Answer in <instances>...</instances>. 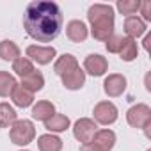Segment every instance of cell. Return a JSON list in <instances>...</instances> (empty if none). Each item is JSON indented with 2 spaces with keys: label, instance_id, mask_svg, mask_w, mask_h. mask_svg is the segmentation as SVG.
<instances>
[{
  "label": "cell",
  "instance_id": "1",
  "mask_svg": "<svg viewBox=\"0 0 151 151\" xmlns=\"http://www.w3.org/2000/svg\"><path fill=\"white\" fill-rule=\"evenodd\" d=\"M62 11L59 4L50 0H34L25 9L23 29L37 43L53 41L62 30Z\"/></svg>",
  "mask_w": 151,
  "mask_h": 151
},
{
  "label": "cell",
  "instance_id": "2",
  "mask_svg": "<svg viewBox=\"0 0 151 151\" xmlns=\"http://www.w3.org/2000/svg\"><path fill=\"white\" fill-rule=\"evenodd\" d=\"M91 34L98 41H107L114 34V7L107 4H94L87 11Z\"/></svg>",
  "mask_w": 151,
  "mask_h": 151
},
{
  "label": "cell",
  "instance_id": "3",
  "mask_svg": "<svg viewBox=\"0 0 151 151\" xmlns=\"http://www.w3.org/2000/svg\"><path fill=\"white\" fill-rule=\"evenodd\" d=\"M9 137H11V142L16 144V146H27L34 140L36 137V128L32 124V121L29 119H16L11 126V132H9Z\"/></svg>",
  "mask_w": 151,
  "mask_h": 151
},
{
  "label": "cell",
  "instance_id": "4",
  "mask_svg": "<svg viewBox=\"0 0 151 151\" xmlns=\"http://www.w3.org/2000/svg\"><path fill=\"white\" fill-rule=\"evenodd\" d=\"M126 121L133 128H146L151 124V109L146 103H137L126 112Z\"/></svg>",
  "mask_w": 151,
  "mask_h": 151
},
{
  "label": "cell",
  "instance_id": "5",
  "mask_svg": "<svg viewBox=\"0 0 151 151\" xmlns=\"http://www.w3.org/2000/svg\"><path fill=\"white\" fill-rule=\"evenodd\" d=\"M96 132H98V126H96V123H94L93 119H89V117L78 119L77 123H75V126H73V135H75V139H77L78 142H82V144H91Z\"/></svg>",
  "mask_w": 151,
  "mask_h": 151
},
{
  "label": "cell",
  "instance_id": "6",
  "mask_svg": "<svg viewBox=\"0 0 151 151\" xmlns=\"http://www.w3.org/2000/svg\"><path fill=\"white\" fill-rule=\"evenodd\" d=\"M93 114H94V121L96 123H100V124H112V123H116L119 112H117V107L112 101H100V103H96Z\"/></svg>",
  "mask_w": 151,
  "mask_h": 151
},
{
  "label": "cell",
  "instance_id": "7",
  "mask_svg": "<svg viewBox=\"0 0 151 151\" xmlns=\"http://www.w3.org/2000/svg\"><path fill=\"white\" fill-rule=\"evenodd\" d=\"M57 52L53 46H37V45H30L27 46V59L36 60L37 64H50L55 59Z\"/></svg>",
  "mask_w": 151,
  "mask_h": 151
},
{
  "label": "cell",
  "instance_id": "8",
  "mask_svg": "<svg viewBox=\"0 0 151 151\" xmlns=\"http://www.w3.org/2000/svg\"><path fill=\"white\" fill-rule=\"evenodd\" d=\"M103 91H105V94L110 96V98L121 96V94L126 91V78L123 77V75H119V73L109 75V77L105 78V82H103Z\"/></svg>",
  "mask_w": 151,
  "mask_h": 151
},
{
  "label": "cell",
  "instance_id": "9",
  "mask_svg": "<svg viewBox=\"0 0 151 151\" xmlns=\"http://www.w3.org/2000/svg\"><path fill=\"white\" fill-rule=\"evenodd\" d=\"M84 69L89 75H93V77H101V75H105V71L109 69V62H107V59L103 55L91 53L84 60Z\"/></svg>",
  "mask_w": 151,
  "mask_h": 151
},
{
  "label": "cell",
  "instance_id": "10",
  "mask_svg": "<svg viewBox=\"0 0 151 151\" xmlns=\"http://www.w3.org/2000/svg\"><path fill=\"white\" fill-rule=\"evenodd\" d=\"M60 78H62V86L66 89H69V91H78L86 84V71L80 69V68H77V69H73V71L62 75Z\"/></svg>",
  "mask_w": 151,
  "mask_h": 151
},
{
  "label": "cell",
  "instance_id": "11",
  "mask_svg": "<svg viewBox=\"0 0 151 151\" xmlns=\"http://www.w3.org/2000/svg\"><path fill=\"white\" fill-rule=\"evenodd\" d=\"M66 34L68 37L73 41V43H82L87 39L89 32H87V27L82 20H71L68 25H66Z\"/></svg>",
  "mask_w": 151,
  "mask_h": 151
},
{
  "label": "cell",
  "instance_id": "12",
  "mask_svg": "<svg viewBox=\"0 0 151 151\" xmlns=\"http://www.w3.org/2000/svg\"><path fill=\"white\" fill-rule=\"evenodd\" d=\"M124 32H126V37L137 39L146 32V22L139 16H128L124 20Z\"/></svg>",
  "mask_w": 151,
  "mask_h": 151
},
{
  "label": "cell",
  "instance_id": "13",
  "mask_svg": "<svg viewBox=\"0 0 151 151\" xmlns=\"http://www.w3.org/2000/svg\"><path fill=\"white\" fill-rule=\"evenodd\" d=\"M77 68H78V60H77V57L71 55V53L60 55L55 60V64H53V71L59 75V77H62V75H66V73H69L73 69H77Z\"/></svg>",
  "mask_w": 151,
  "mask_h": 151
},
{
  "label": "cell",
  "instance_id": "14",
  "mask_svg": "<svg viewBox=\"0 0 151 151\" xmlns=\"http://www.w3.org/2000/svg\"><path fill=\"white\" fill-rule=\"evenodd\" d=\"M43 86H45V77H43V73L41 71H32V73H29L27 77H22V87L25 89V91H29V93H37V91H41L43 89Z\"/></svg>",
  "mask_w": 151,
  "mask_h": 151
},
{
  "label": "cell",
  "instance_id": "15",
  "mask_svg": "<svg viewBox=\"0 0 151 151\" xmlns=\"http://www.w3.org/2000/svg\"><path fill=\"white\" fill-rule=\"evenodd\" d=\"M93 144L98 146L101 151H112L114 144H116V133L112 130H98L94 133V139H93Z\"/></svg>",
  "mask_w": 151,
  "mask_h": 151
},
{
  "label": "cell",
  "instance_id": "16",
  "mask_svg": "<svg viewBox=\"0 0 151 151\" xmlns=\"http://www.w3.org/2000/svg\"><path fill=\"white\" fill-rule=\"evenodd\" d=\"M53 114H55V107H53L52 101H46V100L37 101L34 105V109H32V117L37 119V121H43V123L48 121Z\"/></svg>",
  "mask_w": 151,
  "mask_h": 151
},
{
  "label": "cell",
  "instance_id": "17",
  "mask_svg": "<svg viewBox=\"0 0 151 151\" xmlns=\"http://www.w3.org/2000/svg\"><path fill=\"white\" fill-rule=\"evenodd\" d=\"M45 128L52 133H60L69 128V117L64 114H53L48 121H45Z\"/></svg>",
  "mask_w": 151,
  "mask_h": 151
},
{
  "label": "cell",
  "instance_id": "18",
  "mask_svg": "<svg viewBox=\"0 0 151 151\" xmlns=\"http://www.w3.org/2000/svg\"><path fill=\"white\" fill-rule=\"evenodd\" d=\"M37 147H39V151H60L62 149V140L57 135L45 133L37 139Z\"/></svg>",
  "mask_w": 151,
  "mask_h": 151
},
{
  "label": "cell",
  "instance_id": "19",
  "mask_svg": "<svg viewBox=\"0 0 151 151\" xmlns=\"http://www.w3.org/2000/svg\"><path fill=\"white\" fill-rule=\"evenodd\" d=\"M16 87H18V82L13 75L7 71H0V96L2 98L11 96Z\"/></svg>",
  "mask_w": 151,
  "mask_h": 151
},
{
  "label": "cell",
  "instance_id": "20",
  "mask_svg": "<svg viewBox=\"0 0 151 151\" xmlns=\"http://www.w3.org/2000/svg\"><path fill=\"white\" fill-rule=\"evenodd\" d=\"M18 57H20V48L14 41H9V39L0 41V59L14 62Z\"/></svg>",
  "mask_w": 151,
  "mask_h": 151
},
{
  "label": "cell",
  "instance_id": "21",
  "mask_svg": "<svg viewBox=\"0 0 151 151\" xmlns=\"http://www.w3.org/2000/svg\"><path fill=\"white\" fill-rule=\"evenodd\" d=\"M11 98H13V103H14L16 107H20V109H27V107H30L32 101H34V94L29 93V91H25L22 86H18V87L13 91Z\"/></svg>",
  "mask_w": 151,
  "mask_h": 151
},
{
  "label": "cell",
  "instance_id": "22",
  "mask_svg": "<svg viewBox=\"0 0 151 151\" xmlns=\"http://www.w3.org/2000/svg\"><path fill=\"white\" fill-rule=\"evenodd\" d=\"M119 55H121V59H123L124 62H132V60H135L137 55H139V48H137L135 39L124 37V43H123V48H121Z\"/></svg>",
  "mask_w": 151,
  "mask_h": 151
},
{
  "label": "cell",
  "instance_id": "23",
  "mask_svg": "<svg viewBox=\"0 0 151 151\" xmlns=\"http://www.w3.org/2000/svg\"><path fill=\"white\" fill-rule=\"evenodd\" d=\"M16 121V110L9 103H0V128H9Z\"/></svg>",
  "mask_w": 151,
  "mask_h": 151
},
{
  "label": "cell",
  "instance_id": "24",
  "mask_svg": "<svg viewBox=\"0 0 151 151\" xmlns=\"http://www.w3.org/2000/svg\"><path fill=\"white\" fill-rule=\"evenodd\" d=\"M13 71H14L16 75H20V77H27L29 73L34 71V64H32V60L27 59V57H18V59L13 62Z\"/></svg>",
  "mask_w": 151,
  "mask_h": 151
},
{
  "label": "cell",
  "instance_id": "25",
  "mask_svg": "<svg viewBox=\"0 0 151 151\" xmlns=\"http://www.w3.org/2000/svg\"><path fill=\"white\" fill-rule=\"evenodd\" d=\"M140 4L142 2H139V0H119V2L116 4V7H117V11L121 13V14H135L139 9H140Z\"/></svg>",
  "mask_w": 151,
  "mask_h": 151
},
{
  "label": "cell",
  "instance_id": "26",
  "mask_svg": "<svg viewBox=\"0 0 151 151\" xmlns=\"http://www.w3.org/2000/svg\"><path fill=\"white\" fill-rule=\"evenodd\" d=\"M123 43H124V37L123 36H117V34H112L109 39H107V50L110 53H119L121 48H123Z\"/></svg>",
  "mask_w": 151,
  "mask_h": 151
},
{
  "label": "cell",
  "instance_id": "27",
  "mask_svg": "<svg viewBox=\"0 0 151 151\" xmlns=\"http://www.w3.org/2000/svg\"><path fill=\"white\" fill-rule=\"evenodd\" d=\"M140 11H142L144 20L151 22V2H142V4H140Z\"/></svg>",
  "mask_w": 151,
  "mask_h": 151
},
{
  "label": "cell",
  "instance_id": "28",
  "mask_svg": "<svg viewBox=\"0 0 151 151\" xmlns=\"http://www.w3.org/2000/svg\"><path fill=\"white\" fill-rule=\"evenodd\" d=\"M80 151H101V149H100L98 146H94V144L91 142V144H82Z\"/></svg>",
  "mask_w": 151,
  "mask_h": 151
},
{
  "label": "cell",
  "instance_id": "29",
  "mask_svg": "<svg viewBox=\"0 0 151 151\" xmlns=\"http://www.w3.org/2000/svg\"><path fill=\"white\" fill-rule=\"evenodd\" d=\"M149 43H151V34H147L146 36V39H144V48L149 52Z\"/></svg>",
  "mask_w": 151,
  "mask_h": 151
},
{
  "label": "cell",
  "instance_id": "30",
  "mask_svg": "<svg viewBox=\"0 0 151 151\" xmlns=\"http://www.w3.org/2000/svg\"><path fill=\"white\" fill-rule=\"evenodd\" d=\"M22 151H29V149H22Z\"/></svg>",
  "mask_w": 151,
  "mask_h": 151
},
{
  "label": "cell",
  "instance_id": "31",
  "mask_svg": "<svg viewBox=\"0 0 151 151\" xmlns=\"http://www.w3.org/2000/svg\"><path fill=\"white\" fill-rule=\"evenodd\" d=\"M147 151H151V149H147Z\"/></svg>",
  "mask_w": 151,
  "mask_h": 151
}]
</instances>
